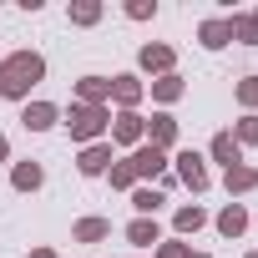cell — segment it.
I'll use <instances>...</instances> for the list:
<instances>
[{
    "label": "cell",
    "instance_id": "ffe728a7",
    "mask_svg": "<svg viewBox=\"0 0 258 258\" xmlns=\"http://www.w3.org/2000/svg\"><path fill=\"white\" fill-rule=\"evenodd\" d=\"M132 208L147 218V213H157V208H162V192H152V187H137V192H132Z\"/></svg>",
    "mask_w": 258,
    "mask_h": 258
},
{
    "label": "cell",
    "instance_id": "277c9868",
    "mask_svg": "<svg viewBox=\"0 0 258 258\" xmlns=\"http://www.w3.org/2000/svg\"><path fill=\"white\" fill-rule=\"evenodd\" d=\"M177 177H182L192 192H203V187H208V167H203V157H198V152H182V157H177Z\"/></svg>",
    "mask_w": 258,
    "mask_h": 258
},
{
    "label": "cell",
    "instance_id": "cb8c5ba5",
    "mask_svg": "<svg viewBox=\"0 0 258 258\" xmlns=\"http://www.w3.org/2000/svg\"><path fill=\"white\" fill-rule=\"evenodd\" d=\"M132 182H137L132 162H116V167H111V187H132Z\"/></svg>",
    "mask_w": 258,
    "mask_h": 258
},
{
    "label": "cell",
    "instance_id": "d6986e66",
    "mask_svg": "<svg viewBox=\"0 0 258 258\" xmlns=\"http://www.w3.org/2000/svg\"><path fill=\"white\" fill-rule=\"evenodd\" d=\"M228 26H233V36H238L243 46H258V21H253V16H233Z\"/></svg>",
    "mask_w": 258,
    "mask_h": 258
},
{
    "label": "cell",
    "instance_id": "44dd1931",
    "mask_svg": "<svg viewBox=\"0 0 258 258\" xmlns=\"http://www.w3.org/2000/svg\"><path fill=\"white\" fill-rule=\"evenodd\" d=\"M208 223V213L203 208H177V233H198Z\"/></svg>",
    "mask_w": 258,
    "mask_h": 258
},
{
    "label": "cell",
    "instance_id": "6da1fadb",
    "mask_svg": "<svg viewBox=\"0 0 258 258\" xmlns=\"http://www.w3.org/2000/svg\"><path fill=\"white\" fill-rule=\"evenodd\" d=\"M41 76H46V61L36 51H16L0 61V96H26Z\"/></svg>",
    "mask_w": 258,
    "mask_h": 258
},
{
    "label": "cell",
    "instance_id": "7c38bea8",
    "mask_svg": "<svg viewBox=\"0 0 258 258\" xmlns=\"http://www.w3.org/2000/svg\"><path fill=\"white\" fill-rule=\"evenodd\" d=\"M126 238H132L137 248H152V243H162V233H157V223H152V218H137L132 228H126Z\"/></svg>",
    "mask_w": 258,
    "mask_h": 258
},
{
    "label": "cell",
    "instance_id": "f546056e",
    "mask_svg": "<svg viewBox=\"0 0 258 258\" xmlns=\"http://www.w3.org/2000/svg\"><path fill=\"white\" fill-rule=\"evenodd\" d=\"M6 152H11V142H6V137H0V162H6Z\"/></svg>",
    "mask_w": 258,
    "mask_h": 258
},
{
    "label": "cell",
    "instance_id": "5bb4252c",
    "mask_svg": "<svg viewBox=\"0 0 258 258\" xmlns=\"http://www.w3.org/2000/svg\"><path fill=\"white\" fill-rule=\"evenodd\" d=\"M106 233H111L106 218H81V223H76V243H101Z\"/></svg>",
    "mask_w": 258,
    "mask_h": 258
},
{
    "label": "cell",
    "instance_id": "3957f363",
    "mask_svg": "<svg viewBox=\"0 0 258 258\" xmlns=\"http://www.w3.org/2000/svg\"><path fill=\"white\" fill-rule=\"evenodd\" d=\"M126 162H132V172H137V177H162V172H167V157H162L157 147H137Z\"/></svg>",
    "mask_w": 258,
    "mask_h": 258
},
{
    "label": "cell",
    "instance_id": "4dcf8cb0",
    "mask_svg": "<svg viewBox=\"0 0 258 258\" xmlns=\"http://www.w3.org/2000/svg\"><path fill=\"white\" fill-rule=\"evenodd\" d=\"M187 258H208V253H187Z\"/></svg>",
    "mask_w": 258,
    "mask_h": 258
},
{
    "label": "cell",
    "instance_id": "d6a6232c",
    "mask_svg": "<svg viewBox=\"0 0 258 258\" xmlns=\"http://www.w3.org/2000/svg\"><path fill=\"white\" fill-rule=\"evenodd\" d=\"M253 21H258V16H253Z\"/></svg>",
    "mask_w": 258,
    "mask_h": 258
},
{
    "label": "cell",
    "instance_id": "83f0119b",
    "mask_svg": "<svg viewBox=\"0 0 258 258\" xmlns=\"http://www.w3.org/2000/svg\"><path fill=\"white\" fill-rule=\"evenodd\" d=\"M157 258H187V248H182V243H162V253H157Z\"/></svg>",
    "mask_w": 258,
    "mask_h": 258
},
{
    "label": "cell",
    "instance_id": "e0dca14e",
    "mask_svg": "<svg viewBox=\"0 0 258 258\" xmlns=\"http://www.w3.org/2000/svg\"><path fill=\"white\" fill-rule=\"evenodd\" d=\"M111 96H116L121 106H132V101L142 96V81H137V76H116V81H111Z\"/></svg>",
    "mask_w": 258,
    "mask_h": 258
},
{
    "label": "cell",
    "instance_id": "52a82bcc",
    "mask_svg": "<svg viewBox=\"0 0 258 258\" xmlns=\"http://www.w3.org/2000/svg\"><path fill=\"white\" fill-rule=\"evenodd\" d=\"M76 96H81V106H101V96H111V81H101V76H81Z\"/></svg>",
    "mask_w": 258,
    "mask_h": 258
},
{
    "label": "cell",
    "instance_id": "4316f807",
    "mask_svg": "<svg viewBox=\"0 0 258 258\" xmlns=\"http://www.w3.org/2000/svg\"><path fill=\"white\" fill-rule=\"evenodd\" d=\"M126 16H132V21H147V16H152V6H147V0H132V6H126Z\"/></svg>",
    "mask_w": 258,
    "mask_h": 258
},
{
    "label": "cell",
    "instance_id": "1f68e13d",
    "mask_svg": "<svg viewBox=\"0 0 258 258\" xmlns=\"http://www.w3.org/2000/svg\"><path fill=\"white\" fill-rule=\"evenodd\" d=\"M248 258H258V253H248Z\"/></svg>",
    "mask_w": 258,
    "mask_h": 258
},
{
    "label": "cell",
    "instance_id": "9a60e30c",
    "mask_svg": "<svg viewBox=\"0 0 258 258\" xmlns=\"http://www.w3.org/2000/svg\"><path fill=\"white\" fill-rule=\"evenodd\" d=\"M41 177H46V172H41V167H36V162H21V167H16V177H11V182H16V192H36V187H41Z\"/></svg>",
    "mask_w": 258,
    "mask_h": 258
},
{
    "label": "cell",
    "instance_id": "7402d4cb",
    "mask_svg": "<svg viewBox=\"0 0 258 258\" xmlns=\"http://www.w3.org/2000/svg\"><path fill=\"white\" fill-rule=\"evenodd\" d=\"M152 96H157V101H177V96H182V81H177V76H162V81H152Z\"/></svg>",
    "mask_w": 258,
    "mask_h": 258
},
{
    "label": "cell",
    "instance_id": "2e32d148",
    "mask_svg": "<svg viewBox=\"0 0 258 258\" xmlns=\"http://www.w3.org/2000/svg\"><path fill=\"white\" fill-rule=\"evenodd\" d=\"M228 192H248V187H258V167H228Z\"/></svg>",
    "mask_w": 258,
    "mask_h": 258
},
{
    "label": "cell",
    "instance_id": "4fadbf2b",
    "mask_svg": "<svg viewBox=\"0 0 258 258\" xmlns=\"http://www.w3.org/2000/svg\"><path fill=\"white\" fill-rule=\"evenodd\" d=\"M213 157H218L223 167H238V137H233V132H218V137H213Z\"/></svg>",
    "mask_w": 258,
    "mask_h": 258
},
{
    "label": "cell",
    "instance_id": "8992f818",
    "mask_svg": "<svg viewBox=\"0 0 258 258\" xmlns=\"http://www.w3.org/2000/svg\"><path fill=\"white\" fill-rule=\"evenodd\" d=\"M142 132H147V137H152V147L162 152V147H167V142L177 137V121H172V116L162 111V116H152V121H142Z\"/></svg>",
    "mask_w": 258,
    "mask_h": 258
},
{
    "label": "cell",
    "instance_id": "9c48e42d",
    "mask_svg": "<svg viewBox=\"0 0 258 258\" xmlns=\"http://www.w3.org/2000/svg\"><path fill=\"white\" fill-rule=\"evenodd\" d=\"M111 137H116V142H137V137H142V116H137V111H121V116L111 121Z\"/></svg>",
    "mask_w": 258,
    "mask_h": 258
},
{
    "label": "cell",
    "instance_id": "ac0fdd59",
    "mask_svg": "<svg viewBox=\"0 0 258 258\" xmlns=\"http://www.w3.org/2000/svg\"><path fill=\"white\" fill-rule=\"evenodd\" d=\"M142 66L147 71H172V51L167 46H142Z\"/></svg>",
    "mask_w": 258,
    "mask_h": 258
},
{
    "label": "cell",
    "instance_id": "484cf974",
    "mask_svg": "<svg viewBox=\"0 0 258 258\" xmlns=\"http://www.w3.org/2000/svg\"><path fill=\"white\" fill-rule=\"evenodd\" d=\"M238 101H243V106H258V76H248V81L238 86Z\"/></svg>",
    "mask_w": 258,
    "mask_h": 258
},
{
    "label": "cell",
    "instance_id": "8fae6325",
    "mask_svg": "<svg viewBox=\"0 0 258 258\" xmlns=\"http://www.w3.org/2000/svg\"><path fill=\"white\" fill-rule=\"evenodd\" d=\"M243 228H248V213H243L238 203H228V208L218 213V233H228V238H238Z\"/></svg>",
    "mask_w": 258,
    "mask_h": 258
},
{
    "label": "cell",
    "instance_id": "7a4b0ae2",
    "mask_svg": "<svg viewBox=\"0 0 258 258\" xmlns=\"http://www.w3.org/2000/svg\"><path fill=\"white\" fill-rule=\"evenodd\" d=\"M106 121H111L106 106H81V101H71V111H66V126H71V137H76V142L101 137V132H106Z\"/></svg>",
    "mask_w": 258,
    "mask_h": 258
},
{
    "label": "cell",
    "instance_id": "d4e9b609",
    "mask_svg": "<svg viewBox=\"0 0 258 258\" xmlns=\"http://www.w3.org/2000/svg\"><path fill=\"white\" fill-rule=\"evenodd\" d=\"M233 137H238V142H258V116H243Z\"/></svg>",
    "mask_w": 258,
    "mask_h": 258
},
{
    "label": "cell",
    "instance_id": "5b68a950",
    "mask_svg": "<svg viewBox=\"0 0 258 258\" xmlns=\"http://www.w3.org/2000/svg\"><path fill=\"white\" fill-rule=\"evenodd\" d=\"M56 116H61V111H56L51 101H31L21 121H26V132H46V126H56Z\"/></svg>",
    "mask_w": 258,
    "mask_h": 258
},
{
    "label": "cell",
    "instance_id": "ba28073f",
    "mask_svg": "<svg viewBox=\"0 0 258 258\" xmlns=\"http://www.w3.org/2000/svg\"><path fill=\"white\" fill-rule=\"evenodd\" d=\"M76 167H81L86 177H96V172H106V167H111V147H101V142H96V147H86Z\"/></svg>",
    "mask_w": 258,
    "mask_h": 258
},
{
    "label": "cell",
    "instance_id": "603a6c76",
    "mask_svg": "<svg viewBox=\"0 0 258 258\" xmlns=\"http://www.w3.org/2000/svg\"><path fill=\"white\" fill-rule=\"evenodd\" d=\"M96 16H101V6H96V0H81V6H71V21H76V26H91Z\"/></svg>",
    "mask_w": 258,
    "mask_h": 258
},
{
    "label": "cell",
    "instance_id": "30bf717a",
    "mask_svg": "<svg viewBox=\"0 0 258 258\" xmlns=\"http://www.w3.org/2000/svg\"><path fill=\"white\" fill-rule=\"evenodd\" d=\"M198 36H203V46H208V51H218V46H228V41H233V26H228V21H203V31H198Z\"/></svg>",
    "mask_w": 258,
    "mask_h": 258
},
{
    "label": "cell",
    "instance_id": "f1b7e54d",
    "mask_svg": "<svg viewBox=\"0 0 258 258\" xmlns=\"http://www.w3.org/2000/svg\"><path fill=\"white\" fill-rule=\"evenodd\" d=\"M31 258H56V253H51V248H36V253H31Z\"/></svg>",
    "mask_w": 258,
    "mask_h": 258
}]
</instances>
